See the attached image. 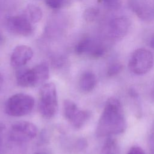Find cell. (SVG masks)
<instances>
[{"instance_id": "obj_7", "label": "cell", "mask_w": 154, "mask_h": 154, "mask_svg": "<svg viewBox=\"0 0 154 154\" xmlns=\"http://www.w3.org/2000/svg\"><path fill=\"white\" fill-rule=\"evenodd\" d=\"M37 134L36 126L27 121L14 123L10 131V138L16 142H26L34 139Z\"/></svg>"}, {"instance_id": "obj_9", "label": "cell", "mask_w": 154, "mask_h": 154, "mask_svg": "<svg viewBox=\"0 0 154 154\" xmlns=\"http://www.w3.org/2000/svg\"><path fill=\"white\" fill-rule=\"evenodd\" d=\"M6 25L10 32L18 35L28 37L34 31L32 24L23 14L8 17L6 20Z\"/></svg>"}, {"instance_id": "obj_29", "label": "cell", "mask_w": 154, "mask_h": 154, "mask_svg": "<svg viewBox=\"0 0 154 154\" xmlns=\"http://www.w3.org/2000/svg\"><path fill=\"white\" fill-rule=\"evenodd\" d=\"M0 147H1V138H0Z\"/></svg>"}, {"instance_id": "obj_22", "label": "cell", "mask_w": 154, "mask_h": 154, "mask_svg": "<svg viewBox=\"0 0 154 154\" xmlns=\"http://www.w3.org/2000/svg\"><path fill=\"white\" fill-rule=\"evenodd\" d=\"M150 46H151L153 49H154V35L152 37L151 40H150Z\"/></svg>"}, {"instance_id": "obj_5", "label": "cell", "mask_w": 154, "mask_h": 154, "mask_svg": "<svg viewBox=\"0 0 154 154\" xmlns=\"http://www.w3.org/2000/svg\"><path fill=\"white\" fill-rule=\"evenodd\" d=\"M153 57L150 51L146 49L139 48L131 54L128 67L134 74L141 75L147 73L152 67Z\"/></svg>"}, {"instance_id": "obj_14", "label": "cell", "mask_w": 154, "mask_h": 154, "mask_svg": "<svg viewBox=\"0 0 154 154\" xmlns=\"http://www.w3.org/2000/svg\"><path fill=\"white\" fill-rule=\"evenodd\" d=\"M23 14L32 24L40 22L43 16L41 8L34 4L28 5L24 10Z\"/></svg>"}, {"instance_id": "obj_4", "label": "cell", "mask_w": 154, "mask_h": 154, "mask_svg": "<svg viewBox=\"0 0 154 154\" xmlns=\"http://www.w3.org/2000/svg\"><path fill=\"white\" fill-rule=\"evenodd\" d=\"M34 99L25 93H17L10 96L5 103V112L13 117H22L28 114L33 109Z\"/></svg>"}, {"instance_id": "obj_1", "label": "cell", "mask_w": 154, "mask_h": 154, "mask_svg": "<svg viewBox=\"0 0 154 154\" xmlns=\"http://www.w3.org/2000/svg\"><path fill=\"white\" fill-rule=\"evenodd\" d=\"M126 129L123 109L120 101L109 98L98 121L96 134L97 137H110L120 134Z\"/></svg>"}, {"instance_id": "obj_27", "label": "cell", "mask_w": 154, "mask_h": 154, "mask_svg": "<svg viewBox=\"0 0 154 154\" xmlns=\"http://www.w3.org/2000/svg\"><path fill=\"white\" fill-rule=\"evenodd\" d=\"M35 154H45V153H40V152H38V153H35Z\"/></svg>"}, {"instance_id": "obj_19", "label": "cell", "mask_w": 154, "mask_h": 154, "mask_svg": "<svg viewBox=\"0 0 154 154\" xmlns=\"http://www.w3.org/2000/svg\"><path fill=\"white\" fill-rule=\"evenodd\" d=\"M127 154H146V153L140 147L133 146L129 149Z\"/></svg>"}, {"instance_id": "obj_24", "label": "cell", "mask_w": 154, "mask_h": 154, "mask_svg": "<svg viewBox=\"0 0 154 154\" xmlns=\"http://www.w3.org/2000/svg\"><path fill=\"white\" fill-rule=\"evenodd\" d=\"M5 125L4 124L0 123V132L3 131L5 129Z\"/></svg>"}, {"instance_id": "obj_20", "label": "cell", "mask_w": 154, "mask_h": 154, "mask_svg": "<svg viewBox=\"0 0 154 154\" xmlns=\"http://www.w3.org/2000/svg\"><path fill=\"white\" fill-rule=\"evenodd\" d=\"M149 143L152 151L154 150V123L152 125L149 134Z\"/></svg>"}, {"instance_id": "obj_28", "label": "cell", "mask_w": 154, "mask_h": 154, "mask_svg": "<svg viewBox=\"0 0 154 154\" xmlns=\"http://www.w3.org/2000/svg\"><path fill=\"white\" fill-rule=\"evenodd\" d=\"M152 154H154V150L152 151Z\"/></svg>"}, {"instance_id": "obj_26", "label": "cell", "mask_w": 154, "mask_h": 154, "mask_svg": "<svg viewBox=\"0 0 154 154\" xmlns=\"http://www.w3.org/2000/svg\"><path fill=\"white\" fill-rule=\"evenodd\" d=\"M2 40H3V37H2V35H1V32H0V43L2 42Z\"/></svg>"}, {"instance_id": "obj_17", "label": "cell", "mask_w": 154, "mask_h": 154, "mask_svg": "<svg viewBox=\"0 0 154 154\" xmlns=\"http://www.w3.org/2000/svg\"><path fill=\"white\" fill-rule=\"evenodd\" d=\"M67 0H45V4L52 9H59L63 7Z\"/></svg>"}, {"instance_id": "obj_23", "label": "cell", "mask_w": 154, "mask_h": 154, "mask_svg": "<svg viewBox=\"0 0 154 154\" xmlns=\"http://www.w3.org/2000/svg\"><path fill=\"white\" fill-rule=\"evenodd\" d=\"M2 84H3V78L2 75L0 73V90L2 86Z\"/></svg>"}, {"instance_id": "obj_15", "label": "cell", "mask_w": 154, "mask_h": 154, "mask_svg": "<svg viewBox=\"0 0 154 154\" xmlns=\"http://www.w3.org/2000/svg\"><path fill=\"white\" fill-rule=\"evenodd\" d=\"M101 154H119V147L116 140L108 137L102 149Z\"/></svg>"}, {"instance_id": "obj_11", "label": "cell", "mask_w": 154, "mask_h": 154, "mask_svg": "<svg viewBox=\"0 0 154 154\" xmlns=\"http://www.w3.org/2000/svg\"><path fill=\"white\" fill-rule=\"evenodd\" d=\"M33 51L28 46L19 45L13 51L10 64L14 67H20L26 64L32 57Z\"/></svg>"}, {"instance_id": "obj_25", "label": "cell", "mask_w": 154, "mask_h": 154, "mask_svg": "<svg viewBox=\"0 0 154 154\" xmlns=\"http://www.w3.org/2000/svg\"><path fill=\"white\" fill-rule=\"evenodd\" d=\"M151 96H152V99H153V100H154V85H153V88H152V91H151Z\"/></svg>"}, {"instance_id": "obj_12", "label": "cell", "mask_w": 154, "mask_h": 154, "mask_svg": "<svg viewBox=\"0 0 154 154\" xmlns=\"http://www.w3.org/2000/svg\"><path fill=\"white\" fill-rule=\"evenodd\" d=\"M130 7L141 19L150 21L154 19V10L147 3L141 0H131Z\"/></svg>"}, {"instance_id": "obj_8", "label": "cell", "mask_w": 154, "mask_h": 154, "mask_svg": "<svg viewBox=\"0 0 154 154\" xmlns=\"http://www.w3.org/2000/svg\"><path fill=\"white\" fill-rule=\"evenodd\" d=\"M75 50L78 55H87L93 58H99L105 54L106 48L100 42L87 37L83 38L77 43Z\"/></svg>"}, {"instance_id": "obj_6", "label": "cell", "mask_w": 154, "mask_h": 154, "mask_svg": "<svg viewBox=\"0 0 154 154\" xmlns=\"http://www.w3.org/2000/svg\"><path fill=\"white\" fill-rule=\"evenodd\" d=\"M63 111L64 118L76 129L82 128L91 116L90 111L79 109L76 104L70 99L64 101Z\"/></svg>"}, {"instance_id": "obj_3", "label": "cell", "mask_w": 154, "mask_h": 154, "mask_svg": "<svg viewBox=\"0 0 154 154\" xmlns=\"http://www.w3.org/2000/svg\"><path fill=\"white\" fill-rule=\"evenodd\" d=\"M38 109L41 116L45 119H51L57 114L58 102L56 86L54 83H45L40 87Z\"/></svg>"}, {"instance_id": "obj_18", "label": "cell", "mask_w": 154, "mask_h": 154, "mask_svg": "<svg viewBox=\"0 0 154 154\" xmlns=\"http://www.w3.org/2000/svg\"><path fill=\"white\" fill-rule=\"evenodd\" d=\"M122 69V65L119 63H114L109 65L107 70V74L109 76H112L118 74Z\"/></svg>"}, {"instance_id": "obj_13", "label": "cell", "mask_w": 154, "mask_h": 154, "mask_svg": "<svg viewBox=\"0 0 154 154\" xmlns=\"http://www.w3.org/2000/svg\"><path fill=\"white\" fill-rule=\"evenodd\" d=\"M97 84L96 77L92 72L86 71L84 72L79 81V86L81 90L84 93L91 91Z\"/></svg>"}, {"instance_id": "obj_21", "label": "cell", "mask_w": 154, "mask_h": 154, "mask_svg": "<svg viewBox=\"0 0 154 154\" xmlns=\"http://www.w3.org/2000/svg\"><path fill=\"white\" fill-rule=\"evenodd\" d=\"M104 2L109 7H115L118 4V0H103Z\"/></svg>"}, {"instance_id": "obj_16", "label": "cell", "mask_w": 154, "mask_h": 154, "mask_svg": "<svg viewBox=\"0 0 154 154\" xmlns=\"http://www.w3.org/2000/svg\"><path fill=\"white\" fill-rule=\"evenodd\" d=\"M99 14V10L96 7H89L84 12V19L87 22L94 21Z\"/></svg>"}, {"instance_id": "obj_10", "label": "cell", "mask_w": 154, "mask_h": 154, "mask_svg": "<svg viewBox=\"0 0 154 154\" xmlns=\"http://www.w3.org/2000/svg\"><path fill=\"white\" fill-rule=\"evenodd\" d=\"M131 26L129 19L126 16H119L109 23V33L114 39H121L128 32Z\"/></svg>"}, {"instance_id": "obj_2", "label": "cell", "mask_w": 154, "mask_h": 154, "mask_svg": "<svg viewBox=\"0 0 154 154\" xmlns=\"http://www.w3.org/2000/svg\"><path fill=\"white\" fill-rule=\"evenodd\" d=\"M49 76V65L41 63L32 69H22L16 73L18 85L22 87H35L44 84Z\"/></svg>"}]
</instances>
